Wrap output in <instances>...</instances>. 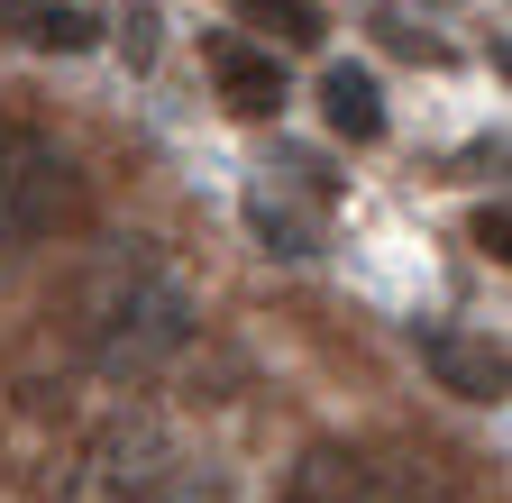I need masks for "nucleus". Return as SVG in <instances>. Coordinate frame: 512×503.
<instances>
[{"mask_svg": "<svg viewBox=\"0 0 512 503\" xmlns=\"http://www.w3.org/2000/svg\"><path fill=\"white\" fill-rule=\"evenodd\" d=\"M211 83L238 119H275L284 110V65H275V46H256V37H211Z\"/></svg>", "mask_w": 512, "mask_h": 503, "instance_id": "obj_4", "label": "nucleus"}, {"mask_svg": "<svg viewBox=\"0 0 512 503\" xmlns=\"http://www.w3.org/2000/svg\"><path fill=\"white\" fill-rule=\"evenodd\" d=\"M147 503H229V467H165Z\"/></svg>", "mask_w": 512, "mask_h": 503, "instance_id": "obj_11", "label": "nucleus"}, {"mask_svg": "<svg viewBox=\"0 0 512 503\" xmlns=\"http://www.w3.org/2000/svg\"><path fill=\"white\" fill-rule=\"evenodd\" d=\"M83 339L110 385H147L156 366H174L192 348V293L165 266H119L83 311Z\"/></svg>", "mask_w": 512, "mask_h": 503, "instance_id": "obj_1", "label": "nucleus"}, {"mask_svg": "<svg viewBox=\"0 0 512 503\" xmlns=\"http://www.w3.org/2000/svg\"><path fill=\"white\" fill-rule=\"evenodd\" d=\"M83 220V165L46 129H0V247H46Z\"/></svg>", "mask_w": 512, "mask_h": 503, "instance_id": "obj_2", "label": "nucleus"}, {"mask_svg": "<svg viewBox=\"0 0 512 503\" xmlns=\"http://www.w3.org/2000/svg\"><path fill=\"white\" fill-rule=\"evenodd\" d=\"M275 503H375V467L357 449H339V439H320V449L293 458V476H284Z\"/></svg>", "mask_w": 512, "mask_h": 503, "instance_id": "obj_6", "label": "nucleus"}, {"mask_svg": "<svg viewBox=\"0 0 512 503\" xmlns=\"http://www.w3.org/2000/svg\"><path fill=\"white\" fill-rule=\"evenodd\" d=\"M229 10H238L247 28L284 37V46H311V37H320V0H229Z\"/></svg>", "mask_w": 512, "mask_h": 503, "instance_id": "obj_10", "label": "nucleus"}, {"mask_svg": "<svg viewBox=\"0 0 512 503\" xmlns=\"http://www.w3.org/2000/svg\"><path fill=\"white\" fill-rule=\"evenodd\" d=\"M320 119H330V138L375 147L384 138V92H375V74L366 65H330V74H320Z\"/></svg>", "mask_w": 512, "mask_h": 503, "instance_id": "obj_9", "label": "nucleus"}, {"mask_svg": "<svg viewBox=\"0 0 512 503\" xmlns=\"http://www.w3.org/2000/svg\"><path fill=\"white\" fill-rule=\"evenodd\" d=\"M412 348H421V366L458 403H503V348L494 339H476V330H421Z\"/></svg>", "mask_w": 512, "mask_h": 503, "instance_id": "obj_5", "label": "nucleus"}, {"mask_svg": "<svg viewBox=\"0 0 512 503\" xmlns=\"http://www.w3.org/2000/svg\"><path fill=\"white\" fill-rule=\"evenodd\" d=\"M165 467H174L165 421H156V412H110V421L83 439V458L64 467V503H147Z\"/></svg>", "mask_w": 512, "mask_h": 503, "instance_id": "obj_3", "label": "nucleus"}, {"mask_svg": "<svg viewBox=\"0 0 512 503\" xmlns=\"http://www.w3.org/2000/svg\"><path fill=\"white\" fill-rule=\"evenodd\" d=\"M119 46H128V65H156V0H128Z\"/></svg>", "mask_w": 512, "mask_h": 503, "instance_id": "obj_12", "label": "nucleus"}, {"mask_svg": "<svg viewBox=\"0 0 512 503\" xmlns=\"http://www.w3.org/2000/svg\"><path fill=\"white\" fill-rule=\"evenodd\" d=\"M0 28H10L19 46H37V55H83V46H101V19L74 10V0H0Z\"/></svg>", "mask_w": 512, "mask_h": 503, "instance_id": "obj_8", "label": "nucleus"}, {"mask_svg": "<svg viewBox=\"0 0 512 503\" xmlns=\"http://www.w3.org/2000/svg\"><path fill=\"white\" fill-rule=\"evenodd\" d=\"M247 229L266 238V257H311L320 247V202H293V183L266 174V183H247Z\"/></svg>", "mask_w": 512, "mask_h": 503, "instance_id": "obj_7", "label": "nucleus"}, {"mask_svg": "<svg viewBox=\"0 0 512 503\" xmlns=\"http://www.w3.org/2000/svg\"><path fill=\"white\" fill-rule=\"evenodd\" d=\"M476 247H485L494 266L512 257V220H503V202H485V211H476Z\"/></svg>", "mask_w": 512, "mask_h": 503, "instance_id": "obj_13", "label": "nucleus"}]
</instances>
